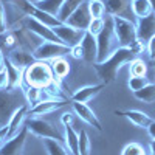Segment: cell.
<instances>
[{
  "instance_id": "cell-1",
  "label": "cell",
  "mask_w": 155,
  "mask_h": 155,
  "mask_svg": "<svg viewBox=\"0 0 155 155\" xmlns=\"http://www.w3.org/2000/svg\"><path fill=\"white\" fill-rule=\"evenodd\" d=\"M135 58H138V56L129 47H120L107 61L101 62V64H93V65H95V70L99 76L101 82L110 84L116 79L121 67L126 65V64H130Z\"/></svg>"
},
{
  "instance_id": "cell-2",
  "label": "cell",
  "mask_w": 155,
  "mask_h": 155,
  "mask_svg": "<svg viewBox=\"0 0 155 155\" xmlns=\"http://www.w3.org/2000/svg\"><path fill=\"white\" fill-rule=\"evenodd\" d=\"M96 45H98V56H96L95 64H101L107 61L121 47L118 42V37L115 34L112 16H104V28L96 36Z\"/></svg>"
},
{
  "instance_id": "cell-3",
  "label": "cell",
  "mask_w": 155,
  "mask_h": 155,
  "mask_svg": "<svg viewBox=\"0 0 155 155\" xmlns=\"http://www.w3.org/2000/svg\"><path fill=\"white\" fill-rule=\"evenodd\" d=\"M23 98L25 95H22L19 90L0 88V127L8 126L14 112L25 104Z\"/></svg>"
},
{
  "instance_id": "cell-4",
  "label": "cell",
  "mask_w": 155,
  "mask_h": 155,
  "mask_svg": "<svg viewBox=\"0 0 155 155\" xmlns=\"http://www.w3.org/2000/svg\"><path fill=\"white\" fill-rule=\"evenodd\" d=\"M54 81L53 71L48 62L44 61H34L31 65L25 70V84L45 88Z\"/></svg>"
},
{
  "instance_id": "cell-5",
  "label": "cell",
  "mask_w": 155,
  "mask_h": 155,
  "mask_svg": "<svg viewBox=\"0 0 155 155\" xmlns=\"http://www.w3.org/2000/svg\"><path fill=\"white\" fill-rule=\"evenodd\" d=\"M25 127L28 129V132L39 137V138H53V140H64V137L58 132V129L53 127V124L48 123L44 118H39V116H28L27 121H25Z\"/></svg>"
},
{
  "instance_id": "cell-6",
  "label": "cell",
  "mask_w": 155,
  "mask_h": 155,
  "mask_svg": "<svg viewBox=\"0 0 155 155\" xmlns=\"http://www.w3.org/2000/svg\"><path fill=\"white\" fill-rule=\"evenodd\" d=\"M67 54H70V47L61 42H42L33 51L34 59L44 62H51L58 58H65Z\"/></svg>"
},
{
  "instance_id": "cell-7",
  "label": "cell",
  "mask_w": 155,
  "mask_h": 155,
  "mask_svg": "<svg viewBox=\"0 0 155 155\" xmlns=\"http://www.w3.org/2000/svg\"><path fill=\"white\" fill-rule=\"evenodd\" d=\"M113 28L121 47H129L135 41H138L135 20L126 19V17H113Z\"/></svg>"
},
{
  "instance_id": "cell-8",
  "label": "cell",
  "mask_w": 155,
  "mask_h": 155,
  "mask_svg": "<svg viewBox=\"0 0 155 155\" xmlns=\"http://www.w3.org/2000/svg\"><path fill=\"white\" fill-rule=\"evenodd\" d=\"M28 134H30L28 129L23 126L16 135H12L5 143L0 144V155H22Z\"/></svg>"
},
{
  "instance_id": "cell-9",
  "label": "cell",
  "mask_w": 155,
  "mask_h": 155,
  "mask_svg": "<svg viewBox=\"0 0 155 155\" xmlns=\"http://www.w3.org/2000/svg\"><path fill=\"white\" fill-rule=\"evenodd\" d=\"M54 34L58 36V39L61 41V44L64 45H67V47H76V45H79L81 41H82V37H84V33L82 30H78V28H73L70 27V25L67 23H61L58 25V27L53 28Z\"/></svg>"
},
{
  "instance_id": "cell-10",
  "label": "cell",
  "mask_w": 155,
  "mask_h": 155,
  "mask_svg": "<svg viewBox=\"0 0 155 155\" xmlns=\"http://www.w3.org/2000/svg\"><path fill=\"white\" fill-rule=\"evenodd\" d=\"M132 0H102V3L106 6V14L112 16V17H126L135 20L134 12H132V6H130Z\"/></svg>"
},
{
  "instance_id": "cell-11",
  "label": "cell",
  "mask_w": 155,
  "mask_h": 155,
  "mask_svg": "<svg viewBox=\"0 0 155 155\" xmlns=\"http://www.w3.org/2000/svg\"><path fill=\"white\" fill-rule=\"evenodd\" d=\"M67 99L61 98H44L37 102L36 106L30 109V116H41V115H48L51 112H56L58 109L67 106Z\"/></svg>"
},
{
  "instance_id": "cell-12",
  "label": "cell",
  "mask_w": 155,
  "mask_h": 155,
  "mask_svg": "<svg viewBox=\"0 0 155 155\" xmlns=\"http://www.w3.org/2000/svg\"><path fill=\"white\" fill-rule=\"evenodd\" d=\"M137 36L138 41H141L143 44H147L150 39L155 36V14L146 16V17H140L137 19Z\"/></svg>"
},
{
  "instance_id": "cell-13",
  "label": "cell",
  "mask_w": 155,
  "mask_h": 155,
  "mask_svg": "<svg viewBox=\"0 0 155 155\" xmlns=\"http://www.w3.org/2000/svg\"><path fill=\"white\" fill-rule=\"evenodd\" d=\"M27 28H28L30 33L36 34L39 39H42L44 42H61L58 39V36L54 34L53 28L47 27V25H44L41 22H37L33 17H27Z\"/></svg>"
},
{
  "instance_id": "cell-14",
  "label": "cell",
  "mask_w": 155,
  "mask_h": 155,
  "mask_svg": "<svg viewBox=\"0 0 155 155\" xmlns=\"http://www.w3.org/2000/svg\"><path fill=\"white\" fill-rule=\"evenodd\" d=\"M73 113H74L81 121H84V123H87L88 126L95 127L98 132L102 130V126H101V123H99V120H98V116L95 115V112L90 109L85 102H73Z\"/></svg>"
},
{
  "instance_id": "cell-15",
  "label": "cell",
  "mask_w": 155,
  "mask_h": 155,
  "mask_svg": "<svg viewBox=\"0 0 155 155\" xmlns=\"http://www.w3.org/2000/svg\"><path fill=\"white\" fill-rule=\"evenodd\" d=\"M90 22H92V16H90V11H88V5L87 2L82 3L79 8H78L73 14L67 19V25L73 28H78V30H82V31H87Z\"/></svg>"
},
{
  "instance_id": "cell-16",
  "label": "cell",
  "mask_w": 155,
  "mask_h": 155,
  "mask_svg": "<svg viewBox=\"0 0 155 155\" xmlns=\"http://www.w3.org/2000/svg\"><path fill=\"white\" fill-rule=\"evenodd\" d=\"M79 47L82 50V61H85L88 64H95L96 62V56H98L96 36H93V34H90L88 31H85Z\"/></svg>"
},
{
  "instance_id": "cell-17",
  "label": "cell",
  "mask_w": 155,
  "mask_h": 155,
  "mask_svg": "<svg viewBox=\"0 0 155 155\" xmlns=\"http://www.w3.org/2000/svg\"><path fill=\"white\" fill-rule=\"evenodd\" d=\"M5 56L14 64V65L20 70H27L31 64L36 61L33 53H30V51L27 50H22V48H12L11 51H8V53H5Z\"/></svg>"
},
{
  "instance_id": "cell-18",
  "label": "cell",
  "mask_w": 155,
  "mask_h": 155,
  "mask_svg": "<svg viewBox=\"0 0 155 155\" xmlns=\"http://www.w3.org/2000/svg\"><path fill=\"white\" fill-rule=\"evenodd\" d=\"M5 71L8 76V88L19 90L22 87V84L25 82V71L17 68L6 56H5Z\"/></svg>"
},
{
  "instance_id": "cell-19",
  "label": "cell",
  "mask_w": 155,
  "mask_h": 155,
  "mask_svg": "<svg viewBox=\"0 0 155 155\" xmlns=\"http://www.w3.org/2000/svg\"><path fill=\"white\" fill-rule=\"evenodd\" d=\"M28 112H30V106H28V104L20 106V107L14 112V115L11 116V120H9V123H8V138H11L12 135H16L20 129L25 126Z\"/></svg>"
},
{
  "instance_id": "cell-20",
  "label": "cell",
  "mask_w": 155,
  "mask_h": 155,
  "mask_svg": "<svg viewBox=\"0 0 155 155\" xmlns=\"http://www.w3.org/2000/svg\"><path fill=\"white\" fill-rule=\"evenodd\" d=\"M106 84H96V85H85V87H81L78 88L76 92L73 93L71 99L73 102H88L90 99H93L102 88H104Z\"/></svg>"
},
{
  "instance_id": "cell-21",
  "label": "cell",
  "mask_w": 155,
  "mask_h": 155,
  "mask_svg": "<svg viewBox=\"0 0 155 155\" xmlns=\"http://www.w3.org/2000/svg\"><path fill=\"white\" fill-rule=\"evenodd\" d=\"M64 143L70 155H79V134L73 129V126H64Z\"/></svg>"
},
{
  "instance_id": "cell-22",
  "label": "cell",
  "mask_w": 155,
  "mask_h": 155,
  "mask_svg": "<svg viewBox=\"0 0 155 155\" xmlns=\"http://www.w3.org/2000/svg\"><path fill=\"white\" fill-rule=\"evenodd\" d=\"M120 115L126 116L135 127H140V129H147L149 123L152 121L150 116L141 110H126V112H121Z\"/></svg>"
},
{
  "instance_id": "cell-23",
  "label": "cell",
  "mask_w": 155,
  "mask_h": 155,
  "mask_svg": "<svg viewBox=\"0 0 155 155\" xmlns=\"http://www.w3.org/2000/svg\"><path fill=\"white\" fill-rule=\"evenodd\" d=\"M85 2H87V0H64L62 8H61L59 14H58V19H59L62 23H65L67 19H68L82 3H85Z\"/></svg>"
},
{
  "instance_id": "cell-24",
  "label": "cell",
  "mask_w": 155,
  "mask_h": 155,
  "mask_svg": "<svg viewBox=\"0 0 155 155\" xmlns=\"http://www.w3.org/2000/svg\"><path fill=\"white\" fill-rule=\"evenodd\" d=\"M62 3H64V0H37V2H34V6L37 9L45 11L48 14L58 17L59 11L62 8Z\"/></svg>"
},
{
  "instance_id": "cell-25",
  "label": "cell",
  "mask_w": 155,
  "mask_h": 155,
  "mask_svg": "<svg viewBox=\"0 0 155 155\" xmlns=\"http://www.w3.org/2000/svg\"><path fill=\"white\" fill-rule=\"evenodd\" d=\"M50 67H51V71H53L54 79H58V81L65 78L70 71V64L65 61V58H58L54 61H51Z\"/></svg>"
},
{
  "instance_id": "cell-26",
  "label": "cell",
  "mask_w": 155,
  "mask_h": 155,
  "mask_svg": "<svg viewBox=\"0 0 155 155\" xmlns=\"http://www.w3.org/2000/svg\"><path fill=\"white\" fill-rule=\"evenodd\" d=\"M132 6V12H134V17L140 19V17H146L149 14H152V5L149 0H132L130 2Z\"/></svg>"
},
{
  "instance_id": "cell-27",
  "label": "cell",
  "mask_w": 155,
  "mask_h": 155,
  "mask_svg": "<svg viewBox=\"0 0 155 155\" xmlns=\"http://www.w3.org/2000/svg\"><path fill=\"white\" fill-rule=\"evenodd\" d=\"M44 147L47 150L48 155H70V152L67 150L65 146H62V143L59 140H53V138H45L44 140Z\"/></svg>"
},
{
  "instance_id": "cell-28",
  "label": "cell",
  "mask_w": 155,
  "mask_h": 155,
  "mask_svg": "<svg viewBox=\"0 0 155 155\" xmlns=\"http://www.w3.org/2000/svg\"><path fill=\"white\" fill-rule=\"evenodd\" d=\"M31 17H33V19H36L37 22H41V23L47 25V27H50V28H54V27H58V25H61V23H62L56 16H51V14H48V12L41 11V9H37V8L33 11Z\"/></svg>"
},
{
  "instance_id": "cell-29",
  "label": "cell",
  "mask_w": 155,
  "mask_h": 155,
  "mask_svg": "<svg viewBox=\"0 0 155 155\" xmlns=\"http://www.w3.org/2000/svg\"><path fill=\"white\" fill-rule=\"evenodd\" d=\"M25 101H27V104L30 106V109L33 106H36L39 101L42 99V95H44V88L41 87H34V85H27L25 87Z\"/></svg>"
},
{
  "instance_id": "cell-30",
  "label": "cell",
  "mask_w": 155,
  "mask_h": 155,
  "mask_svg": "<svg viewBox=\"0 0 155 155\" xmlns=\"http://www.w3.org/2000/svg\"><path fill=\"white\" fill-rule=\"evenodd\" d=\"M134 96L140 101L146 102V104H150V102L155 101V84L149 82L146 87H143L141 90H138V92L134 93Z\"/></svg>"
},
{
  "instance_id": "cell-31",
  "label": "cell",
  "mask_w": 155,
  "mask_h": 155,
  "mask_svg": "<svg viewBox=\"0 0 155 155\" xmlns=\"http://www.w3.org/2000/svg\"><path fill=\"white\" fill-rule=\"evenodd\" d=\"M8 2L14 6V8H17L22 14L27 16V17H31L33 11L36 9L33 0H8Z\"/></svg>"
},
{
  "instance_id": "cell-32",
  "label": "cell",
  "mask_w": 155,
  "mask_h": 155,
  "mask_svg": "<svg viewBox=\"0 0 155 155\" xmlns=\"http://www.w3.org/2000/svg\"><path fill=\"white\" fill-rule=\"evenodd\" d=\"M87 5L92 19H102L106 16V6L102 0H87Z\"/></svg>"
},
{
  "instance_id": "cell-33",
  "label": "cell",
  "mask_w": 155,
  "mask_h": 155,
  "mask_svg": "<svg viewBox=\"0 0 155 155\" xmlns=\"http://www.w3.org/2000/svg\"><path fill=\"white\" fill-rule=\"evenodd\" d=\"M129 73H130V76H146V73H147L146 62L140 58H135L129 64Z\"/></svg>"
},
{
  "instance_id": "cell-34",
  "label": "cell",
  "mask_w": 155,
  "mask_h": 155,
  "mask_svg": "<svg viewBox=\"0 0 155 155\" xmlns=\"http://www.w3.org/2000/svg\"><path fill=\"white\" fill-rule=\"evenodd\" d=\"M79 155H90V149H92V144H90V138H88V134L87 130H82L79 132Z\"/></svg>"
},
{
  "instance_id": "cell-35",
  "label": "cell",
  "mask_w": 155,
  "mask_h": 155,
  "mask_svg": "<svg viewBox=\"0 0 155 155\" xmlns=\"http://www.w3.org/2000/svg\"><path fill=\"white\" fill-rule=\"evenodd\" d=\"M149 84V79L146 76H130L129 78V88L132 90V93L138 92L143 87H146Z\"/></svg>"
},
{
  "instance_id": "cell-36",
  "label": "cell",
  "mask_w": 155,
  "mask_h": 155,
  "mask_svg": "<svg viewBox=\"0 0 155 155\" xmlns=\"http://www.w3.org/2000/svg\"><path fill=\"white\" fill-rule=\"evenodd\" d=\"M121 155H146V149H144V146H141L140 143L132 141V143H129V144H126L123 147Z\"/></svg>"
},
{
  "instance_id": "cell-37",
  "label": "cell",
  "mask_w": 155,
  "mask_h": 155,
  "mask_svg": "<svg viewBox=\"0 0 155 155\" xmlns=\"http://www.w3.org/2000/svg\"><path fill=\"white\" fill-rule=\"evenodd\" d=\"M102 28H104V17H102V19H92L87 31L90 34H93V36H98L102 31Z\"/></svg>"
},
{
  "instance_id": "cell-38",
  "label": "cell",
  "mask_w": 155,
  "mask_h": 155,
  "mask_svg": "<svg viewBox=\"0 0 155 155\" xmlns=\"http://www.w3.org/2000/svg\"><path fill=\"white\" fill-rule=\"evenodd\" d=\"M8 33V20H6V11L3 0H0V36Z\"/></svg>"
},
{
  "instance_id": "cell-39",
  "label": "cell",
  "mask_w": 155,
  "mask_h": 155,
  "mask_svg": "<svg viewBox=\"0 0 155 155\" xmlns=\"http://www.w3.org/2000/svg\"><path fill=\"white\" fill-rule=\"evenodd\" d=\"M146 51H147L149 58H150L152 61H155V36L146 44Z\"/></svg>"
},
{
  "instance_id": "cell-40",
  "label": "cell",
  "mask_w": 155,
  "mask_h": 155,
  "mask_svg": "<svg viewBox=\"0 0 155 155\" xmlns=\"http://www.w3.org/2000/svg\"><path fill=\"white\" fill-rule=\"evenodd\" d=\"M70 54H71V58H74V59H82V50H81V47H79V45L71 47V48H70Z\"/></svg>"
},
{
  "instance_id": "cell-41",
  "label": "cell",
  "mask_w": 155,
  "mask_h": 155,
  "mask_svg": "<svg viewBox=\"0 0 155 155\" xmlns=\"http://www.w3.org/2000/svg\"><path fill=\"white\" fill-rule=\"evenodd\" d=\"M0 88H8V76L5 70L0 71Z\"/></svg>"
},
{
  "instance_id": "cell-42",
  "label": "cell",
  "mask_w": 155,
  "mask_h": 155,
  "mask_svg": "<svg viewBox=\"0 0 155 155\" xmlns=\"http://www.w3.org/2000/svg\"><path fill=\"white\" fill-rule=\"evenodd\" d=\"M61 121H62V124L64 126H71V121H73V113H64L62 115V118H61Z\"/></svg>"
},
{
  "instance_id": "cell-43",
  "label": "cell",
  "mask_w": 155,
  "mask_h": 155,
  "mask_svg": "<svg viewBox=\"0 0 155 155\" xmlns=\"http://www.w3.org/2000/svg\"><path fill=\"white\" fill-rule=\"evenodd\" d=\"M6 140H8V126H3L0 127V144L5 143Z\"/></svg>"
},
{
  "instance_id": "cell-44",
  "label": "cell",
  "mask_w": 155,
  "mask_h": 155,
  "mask_svg": "<svg viewBox=\"0 0 155 155\" xmlns=\"http://www.w3.org/2000/svg\"><path fill=\"white\" fill-rule=\"evenodd\" d=\"M147 134L150 138H155V120H152L147 126Z\"/></svg>"
},
{
  "instance_id": "cell-45",
  "label": "cell",
  "mask_w": 155,
  "mask_h": 155,
  "mask_svg": "<svg viewBox=\"0 0 155 155\" xmlns=\"http://www.w3.org/2000/svg\"><path fill=\"white\" fill-rule=\"evenodd\" d=\"M2 70H5V53L0 48V71Z\"/></svg>"
},
{
  "instance_id": "cell-46",
  "label": "cell",
  "mask_w": 155,
  "mask_h": 155,
  "mask_svg": "<svg viewBox=\"0 0 155 155\" xmlns=\"http://www.w3.org/2000/svg\"><path fill=\"white\" fill-rule=\"evenodd\" d=\"M149 150H150V155H155V138H152V141H150Z\"/></svg>"
},
{
  "instance_id": "cell-47",
  "label": "cell",
  "mask_w": 155,
  "mask_h": 155,
  "mask_svg": "<svg viewBox=\"0 0 155 155\" xmlns=\"http://www.w3.org/2000/svg\"><path fill=\"white\" fill-rule=\"evenodd\" d=\"M150 5H152V11H153V14H155V0H149Z\"/></svg>"
},
{
  "instance_id": "cell-48",
  "label": "cell",
  "mask_w": 155,
  "mask_h": 155,
  "mask_svg": "<svg viewBox=\"0 0 155 155\" xmlns=\"http://www.w3.org/2000/svg\"><path fill=\"white\" fill-rule=\"evenodd\" d=\"M33 2H37V0H33Z\"/></svg>"
},
{
  "instance_id": "cell-49",
  "label": "cell",
  "mask_w": 155,
  "mask_h": 155,
  "mask_svg": "<svg viewBox=\"0 0 155 155\" xmlns=\"http://www.w3.org/2000/svg\"><path fill=\"white\" fill-rule=\"evenodd\" d=\"M153 64H155V61H153Z\"/></svg>"
}]
</instances>
